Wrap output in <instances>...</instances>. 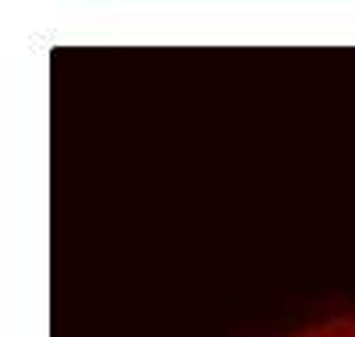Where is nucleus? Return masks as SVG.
<instances>
[{"label": "nucleus", "instance_id": "1", "mask_svg": "<svg viewBox=\"0 0 355 337\" xmlns=\"http://www.w3.org/2000/svg\"><path fill=\"white\" fill-rule=\"evenodd\" d=\"M284 337H355V309L352 312H334L327 320H312Z\"/></svg>", "mask_w": 355, "mask_h": 337}]
</instances>
